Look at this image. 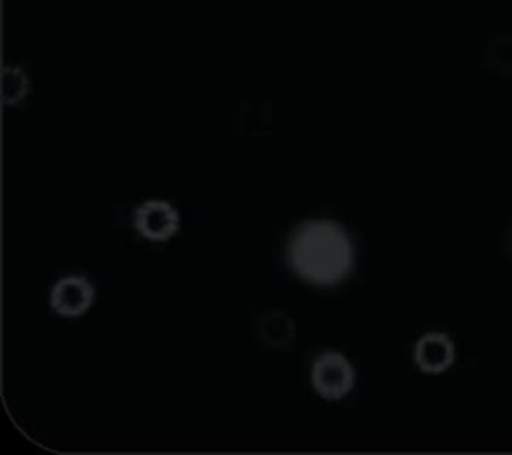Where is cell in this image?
<instances>
[{
  "instance_id": "6da1fadb",
  "label": "cell",
  "mask_w": 512,
  "mask_h": 455,
  "mask_svg": "<svg viewBox=\"0 0 512 455\" xmlns=\"http://www.w3.org/2000/svg\"><path fill=\"white\" fill-rule=\"evenodd\" d=\"M288 264L313 287H335L351 274L354 244L342 224L308 219L290 237Z\"/></svg>"
},
{
  "instance_id": "7a4b0ae2",
  "label": "cell",
  "mask_w": 512,
  "mask_h": 455,
  "mask_svg": "<svg viewBox=\"0 0 512 455\" xmlns=\"http://www.w3.org/2000/svg\"><path fill=\"white\" fill-rule=\"evenodd\" d=\"M356 374L351 363L338 352H324L312 367V384L326 400L344 399L351 392Z\"/></svg>"
},
{
  "instance_id": "3957f363",
  "label": "cell",
  "mask_w": 512,
  "mask_h": 455,
  "mask_svg": "<svg viewBox=\"0 0 512 455\" xmlns=\"http://www.w3.org/2000/svg\"><path fill=\"white\" fill-rule=\"evenodd\" d=\"M180 216L166 201L150 200L137 208L136 228L144 239L160 242L175 235Z\"/></svg>"
},
{
  "instance_id": "277c9868",
  "label": "cell",
  "mask_w": 512,
  "mask_h": 455,
  "mask_svg": "<svg viewBox=\"0 0 512 455\" xmlns=\"http://www.w3.org/2000/svg\"><path fill=\"white\" fill-rule=\"evenodd\" d=\"M95 290L82 276H66L52 288L50 304L63 317H79L93 304Z\"/></svg>"
},
{
  "instance_id": "5b68a950",
  "label": "cell",
  "mask_w": 512,
  "mask_h": 455,
  "mask_svg": "<svg viewBox=\"0 0 512 455\" xmlns=\"http://www.w3.org/2000/svg\"><path fill=\"white\" fill-rule=\"evenodd\" d=\"M456 360V347L443 333L424 335L415 345V361L425 374H441Z\"/></svg>"
},
{
  "instance_id": "8992f818",
  "label": "cell",
  "mask_w": 512,
  "mask_h": 455,
  "mask_svg": "<svg viewBox=\"0 0 512 455\" xmlns=\"http://www.w3.org/2000/svg\"><path fill=\"white\" fill-rule=\"evenodd\" d=\"M260 340L272 349H285L296 338V324L285 312H267L258 322Z\"/></svg>"
},
{
  "instance_id": "52a82bcc",
  "label": "cell",
  "mask_w": 512,
  "mask_h": 455,
  "mask_svg": "<svg viewBox=\"0 0 512 455\" xmlns=\"http://www.w3.org/2000/svg\"><path fill=\"white\" fill-rule=\"evenodd\" d=\"M29 79L18 66L2 68V100L6 105H15L27 95Z\"/></svg>"
},
{
  "instance_id": "ba28073f",
  "label": "cell",
  "mask_w": 512,
  "mask_h": 455,
  "mask_svg": "<svg viewBox=\"0 0 512 455\" xmlns=\"http://www.w3.org/2000/svg\"><path fill=\"white\" fill-rule=\"evenodd\" d=\"M502 248H504L505 255H509L512 258V223L504 232V237H502Z\"/></svg>"
}]
</instances>
